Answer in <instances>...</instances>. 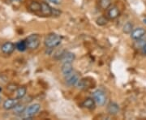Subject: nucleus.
<instances>
[{
	"label": "nucleus",
	"instance_id": "nucleus-11",
	"mask_svg": "<svg viewBox=\"0 0 146 120\" xmlns=\"http://www.w3.org/2000/svg\"><path fill=\"white\" fill-rule=\"evenodd\" d=\"M51 11H52V7L45 2L41 3V12L42 15L45 16H51Z\"/></svg>",
	"mask_w": 146,
	"mask_h": 120
},
{
	"label": "nucleus",
	"instance_id": "nucleus-21",
	"mask_svg": "<svg viewBox=\"0 0 146 120\" xmlns=\"http://www.w3.org/2000/svg\"><path fill=\"white\" fill-rule=\"evenodd\" d=\"M108 22V19L106 16H100L99 18H98L97 20V24L100 25V26H103L105 25H106Z\"/></svg>",
	"mask_w": 146,
	"mask_h": 120
},
{
	"label": "nucleus",
	"instance_id": "nucleus-27",
	"mask_svg": "<svg viewBox=\"0 0 146 120\" xmlns=\"http://www.w3.org/2000/svg\"><path fill=\"white\" fill-rule=\"evenodd\" d=\"M1 101H2V97H0V102H1Z\"/></svg>",
	"mask_w": 146,
	"mask_h": 120
},
{
	"label": "nucleus",
	"instance_id": "nucleus-20",
	"mask_svg": "<svg viewBox=\"0 0 146 120\" xmlns=\"http://www.w3.org/2000/svg\"><path fill=\"white\" fill-rule=\"evenodd\" d=\"M25 110V107L23 105H20V103L16 105V107L14 108V111H15V113H16V114H17V115H21V114H24Z\"/></svg>",
	"mask_w": 146,
	"mask_h": 120
},
{
	"label": "nucleus",
	"instance_id": "nucleus-17",
	"mask_svg": "<svg viewBox=\"0 0 146 120\" xmlns=\"http://www.w3.org/2000/svg\"><path fill=\"white\" fill-rule=\"evenodd\" d=\"M29 7L32 11H34V12L41 11V3L38 2H32L29 6Z\"/></svg>",
	"mask_w": 146,
	"mask_h": 120
},
{
	"label": "nucleus",
	"instance_id": "nucleus-26",
	"mask_svg": "<svg viewBox=\"0 0 146 120\" xmlns=\"http://www.w3.org/2000/svg\"><path fill=\"white\" fill-rule=\"evenodd\" d=\"M143 21H144V23H145V24H146V19H144Z\"/></svg>",
	"mask_w": 146,
	"mask_h": 120
},
{
	"label": "nucleus",
	"instance_id": "nucleus-13",
	"mask_svg": "<svg viewBox=\"0 0 146 120\" xmlns=\"http://www.w3.org/2000/svg\"><path fill=\"white\" fill-rule=\"evenodd\" d=\"M76 58V55L75 54H73L72 52H68V51H65L63 54V57L61 58V60L63 61V63H72L73 61L75 60Z\"/></svg>",
	"mask_w": 146,
	"mask_h": 120
},
{
	"label": "nucleus",
	"instance_id": "nucleus-22",
	"mask_svg": "<svg viewBox=\"0 0 146 120\" xmlns=\"http://www.w3.org/2000/svg\"><path fill=\"white\" fill-rule=\"evenodd\" d=\"M61 14V11H58V9H56V8H52V11H51V16H59Z\"/></svg>",
	"mask_w": 146,
	"mask_h": 120
},
{
	"label": "nucleus",
	"instance_id": "nucleus-15",
	"mask_svg": "<svg viewBox=\"0 0 146 120\" xmlns=\"http://www.w3.org/2000/svg\"><path fill=\"white\" fill-rule=\"evenodd\" d=\"M27 93V89L25 87H19L16 91V97L17 99H22Z\"/></svg>",
	"mask_w": 146,
	"mask_h": 120
},
{
	"label": "nucleus",
	"instance_id": "nucleus-7",
	"mask_svg": "<svg viewBox=\"0 0 146 120\" xmlns=\"http://www.w3.org/2000/svg\"><path fill=\"white\" fill-rule=\"evenodd\" d=\"M17 104H19V101L18 99H7L3 102V109H5L6 110H10L14 109L16 107V105Z\"/></svg>",
	"mask_w": 146,
	"mask_h": 120
},
{
	"label": "nucleus",
	"instance_id": "nucleus-6",
	"mask_svg": "<svg viewBox=\"0 0 146 120\" xmlns=\"http://www.w3.org/2000/svg\"><path fill=\"white\" fill-rule=\"evenodd\" d=\"M16 49V46L15 44H13L12 42H5L2 47H1V50L2 52L5 54H11V53H13V51L15 50Z\"/></svg>",
	"mask_w": 146,
	"mask_h": 120
},
{
	"label": "nucleus",
	"instance_id": "nucleus-1",
	"mask_svg": "<svg viewBox=\"0 0 146 120\" xmlns=\"http://www.w3.org/2000/svg\"><path fill=\"white\" fill-rule=\"evenodd\" d=\"M62 42V37L55 34V33H51L49 34L46 38H45V46L47 48H54V47L58 46Z\"/></svg>",
	"mask_w": 146,
	"mask_h": 120
},
{
	"label": "nucleus",
	"instance_id": "nucleus-2",
	"mask_svg": "<svg viewBox=\"0 0 146 120\" xmlns=\"http://www.w3.org/2000/svg\"><path fill=\"white\" fill-rule=\"evenodd\" d=\"M25 41H26L27 47L29 49L35 50L39 46L40 42H41V39H40V37L37 34H32V35L27 37Z\"/></svg>",
	"mask_w": 146,
	"mask_h": 120
},
{
	"label": "nucleus",
	"instance_id": "nucleus-18",
	"mask_svg": "<svg viewBox=\"0 0 146 120\" xmlns=\"http://www.w3.org/2000/svg\"><path fill=\"white\" fill-rule=\"evenodd\" d=\"M132 30H133V25L131 22H127L123 27V31L126 34H131Z\"/></svg>",
	"mask_w": 146,
	"mask_h": 120
},
{
	"label": "nucleus",
	"instance_id": "nucleus-24",
	"mask_svg": "<svg viewBox=\"0 0 146 120\" xmlns=\"http://www.w3.org/2000/svg\"><path fill=\"white\" fill-rule=\"evenodd\" d=\"M142 51L144 54H146V43L144 45V46L142 47Z\"/></svg>",
	"mask_w": 146,
	"mask_h": 120
},
{
	"label": "nucleus",
	"instance_id": "nucleus-4",
	"mask_svg": "<svg viewBox=\"0 0 146 120\" xmlns=\"http://www.w3.org/2000/svg\"><path fill=\"white\" fill-rule=\"evenodd\" d=\"M94 99L95 102L100 106H103L106 101V96L103 91L102 90H97L94 93Z\"/></svg>",
	"mask_w": 146,
	"mask_h": 120
},
{
	"label": "nucleus",
	"instance_id": "nucleus-5",
	"mask_svg": "<svg viewBox=\"0 0 146 120\" xmlns=\"http://www.w3.org/2000/svg\"><path fill=\"white\" fill-rule=\"evenodd\" d=\"M146 34V30L143 28H137L133 29L132 32H131V37L133 39V40H139L143 37H145Z\"/></svg>",
	"mask_w": 146,
	"mask_h": 120
},
{
	"label": "nucleus",
	"instance_id": "nucleus-8",
	"mask_svg": "<svg viewBox=\"0 0 146 120\" xmlns=\"http://www.w3.org/2000/svg\"><path fill=\"white\" fill-rule=\"evenodd\" d=\"M65 80H66V83L68 84V85H70V86L76 85V84L78 83L79 80H79L78 75L74 73V72H73L72 74H70L69 76H66V77H65Z\"/></svg>",
	"mask_w": 146,
	"mask_h": 120
},
{
	"label": "nucleus",
	"instance_id": "nucleus-28",
	"mask_svg": "<svg viewBox=\"0 0 146 120\" xmlns=\"http://www.w3.org/2000/svg\"><path fill=\"white\" fill-rule=\"evenodd\" d=\"M1 91H2V89H1V88H0V92H1Z\"/></svg>",
	"mask_w": 146,
	"mask_h": 120
},
{
	"label": "nucleus",
	"instance_id": "nucleus-16",
	"mask_svg": "<svg viewBox=\"0 0 146 120\" xmlns=\"http://www.w3.org/2000/svg\"><path fill=\"white\" fill-rule=\"evenodd\" d=\"M15 46H16V49H17V50H18L19 51H21V52H23V51L26 50V49L28 48V47H27L26 41H24V40L18 42Z\"/></svg>",
	"mask_w": 146,
	"mask_h": 120
},
{
	"label": "nucleus",
	"instance_id": "nucleus-3",
	"mask_svg": "<svg viewBox=\"0 0 146 120\" xmlns=\"http://www.w3.org/2000/svg\"><path fill=\"white\" fill-rule=\"evenodd\" d=\"M41 109V105L38 103H35L31 105H29L28 108H25V110L24 112L25 115V119H30L32 117H33L34 115L38 113V111Z\"/></svg>",
	"mask_w": 146,
	"mask_h": 120
},
{
	"label": "nucleus",
	"instance_id": "nucleus-25",
	"mask_svg": "<svg viewBox=\"0 0 146 120\" xmlns=\"http://www.w3.org/2000/svg\"><path fill=\"white\" fill-rule=\"evenodd\" d=\"M12 3H19V2H21V0H11Z\"/></svg>",
	"mask_w": 146,
	"mask_h": 120
},
{
	"label": "nucleus",
	"instance_id": "nucleus-9",
	"mask_svg": "<svg viewBox=\"0 0 146 120\" xmlns=\"http://www.w3.org/2000/svg\"><path fill=\"white\" fill-rule=\"evenodd\" d=\"M61 71H62V73L63 74L64 77L69 76L70 74H72L73 72V66L72 63H63L62 68H61Z\"/></svg>",
	"mask_w": 146,
	"mask_h": 120
},
{
	"label": "nucleus",
	"instance_id": "nucleus-19",
	"mask_svg": "<svg viewBox=\"0 0 146 120\" xmlns=\"http://www.w3.org/2000/svg\"><path fill=\"white\" fill-rule=\"evenodd\" d=\"M111 4V0H99L100 7L103 10H106Z\"/></svg>",
	"mask_w": 146,
	"mask_h": 120
},
{
	"label": "nucleus",
	"instance_id": "nucleus-12",
	"mask_svg": "<svg viewBox=\"0 0 146 120\" xmlns=\"http://www.w3.org/2000/svg\"><path fill=\"white\" fill-rule=\"evenodd\" d=\"M119 16V10L117 7H112L108 10L107 16L110 20H115Z\"/></svg>",
	"mask_w": 146,
	"mask_h": 120
},
{
	"label": "nucleus",
	"instance_id": "nucleus-10",
	"mask_svg": "<svg viewBox=\"0 0 146 120\" xmlns=\"http://www.w3.org/2000/svg\"><path fill=\"white\" fill-rule=\"evenodd\" d=\"M119 111V106L115 102H110L107 105V112L110 115H117Z\"/></svg>",
	"mask_w": 146,
	"mask_h": 120
},
{
	"label": "nucleus",
	"instance_id": "nucleus-23",
	"mask_svg": "<svg viewBox=\"0 0 146 120\" xmlns=\"http://www.w3.org/2000/svg\"><path fill=\"white\" fill-rule=\"evenodd\" d=\"M47 1H49L50 3H54V4H58L59 3V1L58 0H47Z\"/></svg>",
	"mask_w": 146,
	"mask_h": 120
},
{
	"label": "nucleus",
	"instance_id": "nucleus-14",
	"mask_svg": "<svg viewBox=\"0 0 146 120\" xmlns=\"http://www.w3.org/2000/svg\"><path fill=\"white\" fill-rule=\"evenodd\" d=\"M95 104H96V102H95L94 98H90L89 97V98H87V99L84 101V102L82 103V105H83L84 107L89 109V110H93L95 107Z\"/></svg>",
	"mask_w": 146,
	"mask_h": 120
}]
</instances>
